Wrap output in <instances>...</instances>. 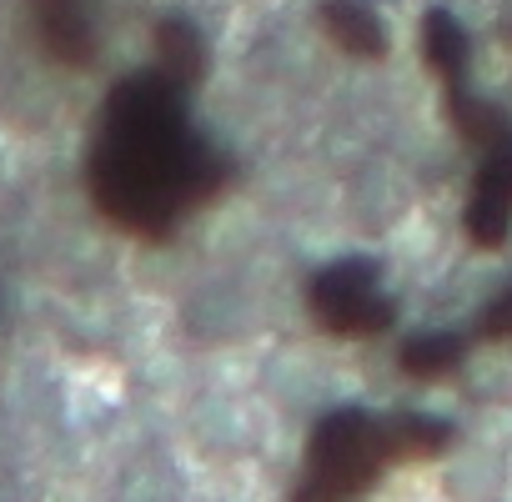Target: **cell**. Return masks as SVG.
Listing matches in <instances>:
<instances>
[{
  "label": "cell",
  "mask_w": 512,
  "mask_h": 502,
  "mask_svg": "<svg viewBox=\"0 0 512 502\" xmlns=\"http://www.w3.org/2000/svg\"><path fill=\"white\" fill-rule=\"evenodd\" d=\"M307 312L337 337H377L392 327L397 307L377 282L372 262H332L307 282Z\"/></svg>",
  "instance_id": "obj_3"
},
{
  "label": "cell",
  "mask_w": 512,
  "mask_h": 502,
  "mask_svg": "<svg viewBox=\"0 0 512 502\" xmlns=\"http://www.w3.org/2000/svg\"><path fill=\"white\" fill-rule=\"evenodd\" d=\"M472 337H477V342H512V287H502V292L482 307V317L472 322Z\"/></svg>",
  "instance_id": "obj_9"
},
{
  "label": "cell",
  "mask_w": 512,
  "mask_h": 502,
  "mask_svg": "<svg viewBox=\"0 0 512 502\" xmlns=\"http://www.w3.org/2000/svg\"><path fill=\"white\" fill-rule=\"evenodd\" d=\"M422 41H427V61H432V71H437L442 81L457 86V76H462L467 61H472V41H467V31H462L447 11H432L427 26H422Z\"/></svg>",
  "instance_id": "obj_8"
},
{
  "label": "cell",
  "mask_w": 512,
  "mask_h": 502,
  "mask_svg": "<svg viewBox=\"0 0 512 502\" xmlns=\"http://www.w3.org/2000/svg\"><path fill=\"white\" fill-rule=\"evenodd\" d=\"M41 21H46V41L61 61L86 66L96 56V31H91L86 0H41Z\"/></svg>",
  "instance_id": "obj_6"
},
{
  "label": "cell",
  "mask_w": 512,
  "mask_h": 502,
  "mask_svg": "<svg viewBox=\"0 0 512 502\" xmlns=\"http://www.w3.org/2000/svg\"><path fill=\"white\" fill-rule=\"evenodd\" d=\"M206 61H211L206 36H201L191 21L166 16V21L156 26V71H161V76H171L181 91H191V86H201V81H206Z\"/></svg>",
  "instance_id": "obj_5"
},
{
  "label": "cell",
  "mask_w": 512,
  "mask_h": 502,
  "mask_svg": "<svg viewBox=\"0 0 512 502\" xmlns=\"http://www.w3.org/2000/svg\"><path fill=\"white\" fill-rule=\"evenodd\" d=\"M452 442L447 422L432 417H382V412H332L312 432L307 452V482L302 497H347L367 492L392 462L407 457H432Z\"/></svg>",
  "instance_id": "obj_2"
},
{
  "label": "cell",
  "mask_w": 512,
  "mask_h": 502,
  "mask_svg": "<svg viewBox=\"0 0 512 502\" xmlns=\"http://www.w3.org/2000/svg\"><path fill=\"white\" fill-rule=\"evenodd\" d=\"M467 352H472V347H467V337H457V332H422V337L402 342L397 367H402L407 377H417V382H437V377L462 372Z\"/></svg>",
  "instance_id": "obj_7"
},
{
  "label": "cell",
  "mask_w": 512,
  "mask_h": 502,
  "mask_svg": "<svg viewBox=\"0 0 512 502\" xmlns=\"http://www.w3.org/2000/svg\"><path fill=\"white\" fill-rule=\"evenodd\" d=\"M221 166L191 131L181 86L171 76H141L111 91L106 136L96 146V201L141 236H171L186 206L221 186Z\"/></svg>",
  "instance_id": "obj_1"
},
{
  "label": "cell",
  "mask_w": 512,
  "mask_h": 502,
  "mask_svg": "<svg viewBox=\"0 0 512 502\" xmlns=\"http://www.w3.org/2000/svg\"><path fill=\"white\" fill-rule=\"evenodd\" d=\"M317 21H322V31H327L347 56H357V61H382V56L392 51L387 26H382V16L367 6V0H322Z\"/></svg>",
  "instance_id": "obj_4"
}]
</instances>
